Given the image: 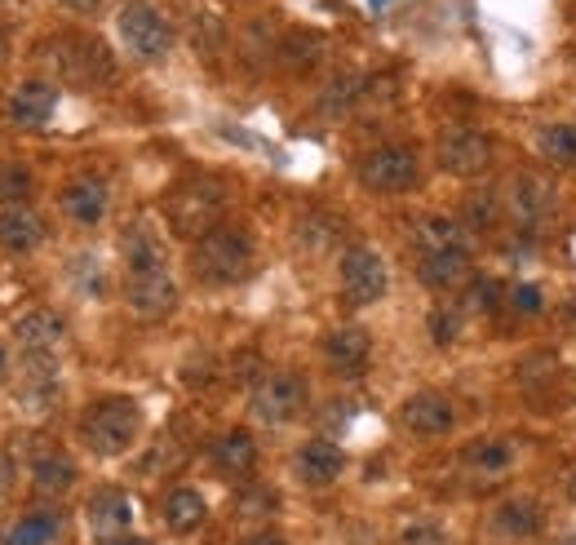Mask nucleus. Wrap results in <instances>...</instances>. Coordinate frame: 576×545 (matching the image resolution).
<instances>
[{
  "label": "nucleus",
  "mask_w": 576,
  "mask_h": 545,
  "mask_svg": "<svg viewBox=\"0 0 576 545\" xmlns=\"http://www.w3.org/2000/svg\"><path fill=\"white\" fill-rule=\"evenodd\" d=\"M191 271L208 288H230L253 271V240L236 227H213L191 245Z\"/></svg>",
  "instance_id": "obj_1"
},
{
  "label": "nucleus",
  "mask_w": 576,
  "mask_h": 545,
  "mask_svg": "<svg viewBox=\"0 0 576 545\" xmlns=\"http://www.w3.org/2000/svg\"><path fill=\"white\" fill-rule=\"evenodd\" d=\"M138 434H143V408L129 399V395H106L98 399L84 421H80V440L89 453L98 457H121L138 444Z\"/></svg>",
  "instance_id": "obj_2"
},
{
  "label": "nucleus",
  "mask_w": 576,
  "mask_h": 545,
  "mask_svg": "<svg viewBox=\"0 0 576 545\" xmlns=\"http://www.w3.org/2000/svg\"><path fill=\"white\" fill-rule=\"evenodd\" d=\"M226 213V191L217 182H182L165 195V217L178 236H208L213 227H222Z\"/></svg>",
  "instance_id": "obj_3"
},
{
  "label": "nucleus",
  "mask_w": 576,
  "mask_h": 545,
  "mask_svg": "<svg viewBox=\"0 0 576 545\" xmlns=\"http://www.w3.org/2000/svg\"><path fill=\"white\" fill-rule=\"evenodd\" d=\"M355 178H360L369 191H377V195H404V191H413L417 178H421V156H417L408 143H386V147H373V151L360 160Z\"/></svg>",
  "instance_id": "obj_4"
},
{
  "label": "nucleus",
  "mask_w": 576,
  "mask_h": 545,
  "mask_svg": "<svg viewBox=\"0 0 576 545\" xmlns=\"http://www.w3.org/2000/svg\"><path fill=\"white\" fill-rule=\"evenodd\" d=\"M501 204H506V217L515 223V231H541L550 217L558 213V191L554 182H545L541 173H515L501 191Z\"/></svg>",
  "instance_id": "obj_5"
},
{
  "label": "nucleus",
  "mask_w": 576,
  "mask_h": 545,
  "mask_svg": "<svg viewBox=\"0 0 576 545\" xmlns=\"http://www.w3.org/2000/svg\"><path fill=\"white\" fill-rule=\"evenodd\" d=\"M115 32H121L125 49L134 58H143V63H156V58H165L173 49V27L151 5H125L121 14H115Z\"/></svg>",
  "instance_id": "obj_6"
},
{
  "label": "nucleus",
  "mask_w": 576,
  "mask_h": 545,
  "mask_svg": "<svg viewBox=\"0 0 576 545\" xmlns=\"http://www.w3.org/2000/svg\"><path fill=\"white\" fill-rule=\"evenodd\" d=\"M337 280H341V297L351 306H373L386 297V262L377 249H346L337 262Z\"/></svg>",
  "instance_id": "obj_7"
},
{
  "label": "nucleus",
  "mask_w": 576,
  "mask_h": 545,
  "mask_svg": "<svg viewBox=\"0 0 576 545\" xmlns=\"http://www.w3.org/2000/svg\"><path fill=\"white\" fill-rule=\"evenodd\" d=\"M306 382L297 373H267L253 395H249V412L262 421V425H284L293 421L302 408H306Z\"/></svg>",
  "instance_id": "obj_8"
},
{
  "label": "nucleus",
  "mask_w": 576,
  "mask_h": 545,
  "mask_svg": "<svg viewBox=\"0 0 576 545\" xmlns=\"http://www.w3.org/2000/svg\"><path fill=\"white\" fill-rule=\"evenodd\" d=\"M493 138L479 129H448L439 138V169L452 178H479L493 164Z\"/></svg>",
  "instance_id": "obj_9"
},
{
  "label": "nucleus",
  "mask_w": 576,
  "mask_h": 545,
  "mask_svg": "<svg viewBox=\"0 0 576 545\" xmlns=\"http://www.w3.org/2000/svg\"><path fill=\"white\" fill-rule=\"evenodd\" d=\"M324 360L337 377H364L369 373V360H373V338L360 323H341L324 338Z\"/></svg>",
  "instance_id": "obj_10"
},
{
  "label": "nucleus",
  "mask_w": 576,
  "mask_h": 545,
  "mask_svg": "<svg viewBox=\"0 0 576 545\" xmlns=\"http://www.w3.org/2000/svg\"><path fill=\"white\" fill-rule=\"evenodd\" d=\"M125 302L143 319H165L178 306V284L169 271H134L125 275Z\"/></svg>",
  "instance_id": "obj_11"
},
{
  "label": "nucleus",
  "mask_w": 576,
  "mask_h": 545,
  "mask_svg": "<svg viewBox=\"0 0 576 545\" xmlns=\"http://www.w3.org/2000/svg\"><path fill=\"white\" fill-rule=\"evenodd\" d=\"M399 425L413 430V434H421V440H434V434H448V430L456 425V408H452V399L439 395V390H417V395L404 399Z\"/></svg>",
  "instance_id": "obj_12"
},
{
  "label": "nucleus",
  "mask_w": 576,
  "mask_h": 545,
  "mask_svg": "<svg viewBox=\"0 0 576 545\" xmlns=\"http://www.w3.org/2000/svg\"><path fill=\"white\" fill-rule=\"evenodd\" d=\"M45 49H49V58L58 63V71L71 76V80L93 84V80H106V76H111V58H106V49H102L98 41L67 36V41H54V45H45Z\"/></svg>",
  "instance_id": "obj_13"
},
{
  "label": "nucleus",
  "mask_w": 576,
  "mask_h": 545,
  "mask_svg": "<svg viewBox=\"0 0 576 545\" xmlns=\"http://www.w3.org/2000/svg\"><path fill=\"white\" fill-rule=\"evenodd\" d=\"M54 106H58V89L49 80H23L5 102V116L19 129H45L54 121Z\"/></svg>",
  "instance_id": "obj_14"
},
{
  "label": "nucleus",
  "mask_w": 576,
  "mask_h": 545,
  "mask_svg": "<svg viewBox=\"0 0 576 545\" xmlns=\"http://www.w3.org/2000/svg\"><path fill=\"white\" fill-rule=\"evenodd\" d=\"M121 258H125V275L134 271H169V249L160 240V231L147 217H134L121 236Z\"/></svg>",
  "instance_id": "obj_15"
},
{
  "label": "nucleus",
  "mask_w": 576,
  "mask_h": 545,
  "mask_svg": "<svg viewBox=\"0 0 576 545\" xmlns=\"http://www.w3.org/2000/svg\"><path fill=\"white\" fill-rule=\"evenodd\" d=\"M341 470H346V453L332 440H306L293 457V475L306 488H328V484L341 479Z\"/></svg>",
  "instance_id": "obj_16"
},
{
  "label": "nucleus",
  "mask_w": 576,
  "mask_h": 545,
  "mask_svg": "<svg viewBox=\"0 0 576 545\" xmlns=\"http://www.w3.org/2000/svg\"><path fill=\"white\" fill-rule=\"evenodd\" d=\"M41 240H45V217L36 208H27V204H5V213H0V249L23 258Z\"/></svg>",
  "instance_id": "obj_17"
},
{
  "label": "nucleus",
  "mask_w": 576,
  "mask_h": 545,
  "mask_svg": "<svg viewBox=\"0 0 576 545\" xmlns=\"http://www.w3.org/2000/svg\"><path fill=\"white\" fill-rule=\"evenodd\" d=\"M541 523H545V510H541V501H532V497H506V501L493 510V532H497L501 541H528V536L541 532Z\"/></svg>",
  "instance_id": "obj_18"
},
{
  "label": "nucleus",
  "mask_w": 576,
  "mask_h": 545,
  "mask_svg": "<svg viewBox=\"0 0 576 545\" xmlns=\"http://www.w3.org/2000/svg\"><path fill=\"white\" fill-rule=\"evenodd\" d=\"M417 275H421V284H430V288H439V293L466 284V275H471V249H434V253H421Z\"/></svg>",
  "instance_id": "obj_19"
},
{
  "label": "nucleus",
  "mask_w": 576,
  "mask_h": 545,
  "mask_svg": "<svg viewBox=\"0 0 576 545\" xmlns=\"http://www.w3.org/2000/svg\"><path fill=\"white\" fill-rule=\"evenodd\" d=\"M461 466H466V475H475V479H501L515 466V444L501 440V434H493V440H475L466 453H461Z\"/></svg>",
  "instance_id": "obj_20"
},
{
  "label": "nucleus",
  "mask_w": 576,
  "mask_h": 545,
  "mask_svg": "<svg viewBox=\"0 0 576 545\" xmlns=\"http://www.w3.org/2000/svg\"><path fill=\"white\" fill-rule=\"evenodd\" d=\"M63 213L71 217L76 227H98L106 217V186L98 178H76L63 191Z\"/></svg>",
  "instance_id": "obj_21"
},
{
  "label": "nucleus",
  "mask_w": 576,
  "mask_h": 545,
  "mask_svg": "<svg viewBox=\"0 0 576 545\" xmlns=\"http://www.w3.org/2000/svg\"><path fill=\"white\" fill-rule=\"evenodd\" d=\"M63 319L54 310H27L19 323H14V342L27 351V355H49L58 342H63Z\"/></svg>",
  "instance_id": "obj_22"
},
{
  "label": "nucleus",
  "mask_w": 576,
  "mask_h": 545,
  "mask_svg": "<svg viewBox=\"0 0 576 545\" xmlns=\"http://www.w3.org/2000/svg\"><path fill=\"white\" fill-rule=\"evenodd\" d=\"M213 466L222 475H249L258 466V440L249 430H226L213 440Z\"/></svg>",
  "instance_id": "obj_23"
},
{
  "label": "nucleus",
  "mask_w": 576,
  "mask_h": 545,
  "mask_svg": "<svg viewBox=\"0 0 576 545\" xmlns=\"http://www.w3.org/2000/svg\"><path fill=\"white\" fill-rule=\"evenodd\" d=\"M134 523V506L121 488H102L89 497V527L102 532V536H115V532H125Z\"/></svg>",
  "instance_id": "obj_24"
},
{
  "label": "nucleus",
  "mask_w": 576,
  "mask_h": 545,
  "mask_svg": "<svg viewBox=\"0 0 576 545\" xmlns=\"http://www.w3.org/2000/svg\"><path fill=\"white\" fill-rule=\"evenodd\" d=\"M413 240H417L421 253H434V249H471L466 227H461L456 217H439V213L421 217V223L413 227Z\"/></svg>",
  "instance_id": "obj_25"
},
{
  "label": "nucleus",
  "mask_w": 576,
  "mask_h": 545,
  "mask_svg": "<svg viewBox=\"0 0 576 545\" xmlns=\"http://www.w3.org/2000/svg\"><path fill=\"white\" fill-rule=\"evenodd\" d=\"M208 519V506H204V497L195 492V488H173L169 497H165V523L173 527V532H195L200 523Z\"/></svg>",
  "instance_id": "obj_26"
},
{
  "label": "nucleus",
  "mask_w": 576,
  "mask_h": 545,
  "mask_svg": "<svg viewBox=\"0 0 576 545\" xmlns=\"http://www.w3.org/2000/svg\"><path fill=\"white\" fill-rule=\"evenodd\" d=\"M364 93H369V80H364V76L341 71V76H332L328 89L319 93V112H324V116H346Z\"/></svg>",
  "instance_id": "obj_27"
},
{
  "label": "nucleus",
  "mask_w": 576,
  "mask_h": 545,
  "mask_svg": "<svg viewBox=\"0 0 576 545\" xmlns=\"http://www.w3.org/2000/svg\"><path fill=\"white\" fill-rule=\"evenodd\" d=\"M537 156L554 169H576V125H545L537 129Z\"/></svg>",
  "instance_id": "obj_28"
},
{
  "label": "nucleus",
  "mask_w": 576,
  "mask_h": 545,
  "mask_svg": "<svg viewBox=\"0 0 576 545\" xmlns=\"http://www.w3.org/2000/svg\"><path fill=\"white\" fill-rule=\"evenodd\" d=\"M32 484H36V492H49V497H63L67 488H76V466H71L67 457H58V453H49V457H41V462L32 466Z\"/></svg>",
  "instance_id": "obj_29"
},
{
  "label": "nucleus",
  "mask_w": 576,
  "mask_h": 545,
  "mask_svg": "<svg viewBox=\"0 0 576 545\" xmlns=\"http://www.w3.org/2000/svg\"><path fill=\"white\" fill-rule=\"evenodd\" d=\"M54 532H58V510H36L10 527L5 545H49Z\"/></svg>",
  "instance_id": "obj_30"
},
{
  "label": "nucleus",
  "mask_w": 576,
  "mask_h": 545,
  "mask_svg": "<svg viewBox=\"0 0 576 545\" xmlns=\"http://www.w3.org/2000/svg\"><path fill=\"white\" fill-rule=\"evenodd\" d=\"M280 58L293 67V71H306L324 58V36L319 32H293L280 41Z\"/></svg>",
  "instance_id": "obj_31"
},
{
  "label": "nucleus",
  "mask_w": 576,
  "mask_h": 545,
  "mask_svg": "<svg viewBox=\"0 0 576 545\" xmlns=\"http://www.w3.org/2000/svg\"><path fill=\"white\" fill-rule=\"evenodd\" d=\"M337 236H341V223H337V217L310 213V217H302V223H297V240H302L310 253L332 249V245H337Z\"/></svg>",
  "instance_id": "obj_32"
},
{
  "label": "nucleus",
  "mask_w": 576,
  "mask_h": 545,
  "mask_svg": "<svg viewBox=\"0 0 576 545\" xmlns=\"http://www.w3.org/2000/svg\"><path fill=\"white\" fill-rule=\"evenodd\" d=\"M466 217H471V227H484L493 231L501 217H506V204H501V191H484V195H471L466 200Z\"/></svg>",
  "instance_id": "obj_33"
},
{
  "label": "nucleus",
  "mask_w": 576,
  "mask_h": 545,
  "mask_svg": "<svg viewBox=\"0 0 576 545\" xmlns=\"http://www.w3.org/2000/svg\"><path fill=\"white\" fill-rule=\"evenodd\" d=\"M426 329H430V342H434V347H452L456 333H461V315H456L452 306H434L430 319H426Z\"/></svg>",
  "instance_id": "obj_34"
},
{
  "label": "nucleus",
  "mask_w": 576,
  "mask_h": 545,
  "mask_svg": "<svg viewBox=\"0 0 576 545\" xmlns=\"http://www.w3.org/2000/svg\"><path fill=\"white\" fill-rule=\"evenodd\" d=\"M27 191H32V173L23 164H14V160L0 164V200H5V204H23Z\"/></svg>",
  "instance_id": "obj_35"
},
{
  "label": "nucleus",
  "mask_w": 576,
  "mask_h": 545,
  "mask_svg": "<svg viewBox=\"0 0 576 545\" xmlns=\"http://www.w3.org/2000/svg\"><path fill=\"white\" fill-rule=\"evenodd\" d=\"M501 293H506V288H501L497 280H475V284L466 288V306H471V310H484V315H493V310L501 306Z\"/></svg>",
  "instance_id": "obj_36"
},
{
  "label": "nucleus",
  "mask_w": 576,
  "mask_h": 545,
  "mask_svg": "<svg viewBox=\"0 0 576 545\" xmlns=\"http://www.w3.org/2000/svg\"><path fill=\"white\" fill-rule=\"evenodd\" d=\"M399 541H404V545H448V532H443L439 523L417 519V523H408V527L399 532Z\"/></svg>",
  "instance_id": "obj_37"
},
{
  "label": "nucleus",
  "mask_w": 576,
  "mask_h": 545,
  "mask_svg": "<svg viewBox=\"0 0 576 545\" xmlns=\"http://www.w3.org/2000/svg\"><path fill=\"white\" fill-rule=\"evenodd\" d=\"M510 306H515L519 315H541V310H545V297H541L537 284H515V288H510Z\"/></svg>",
  "instance_id": "obj_38"
},
{
  "label": "nucleus",
  "mask_w": 576,
  "mask_h": 545,
  "mask_svg": "<svg viewBox=\"0 0 576 545\" xmlns=\"http://www.w3.org/2000/svg\"><path fill=\"white\" fill-rule=\"evenodd\" d=\"M76 280H80V284L89 280V293L98 297V293H102V271H98V258H89V253H84V258H76Z\"/></svg>",
  "instance_id": "obj_39"
},
{
  "label": "nucleus",
  "mask_w": 576,
  "mask_h": 545,
  "mask_svg": "<svg viewBox=\"0 0 576 545\" xmlns=\"http://www.w3.org/2000/svg\"><path fill=\"white\" fill-rule=\"evenodd\" d=\"M240 545H289L280 532H258V536H249V541H240Z\"/></svg>",
  "instance_id": "obj_40"
},
{
  "label": "nucleus",
  "mask_w": 576,
  "mask_h": 545,
  "mask_svg": "<svg viewBox=\"0 0 576 545\" xmlns=\"http://www.w3.org/2000/svg\"><path fill=\"white\" fill-rule=\"evenodd\" d=\"M67 5H76V10H84V14H93V10H98V0H67Z\"/></svg>",
  "instance_id": "obj_41"
},
{
  "label": "nucleus",
  "mask_w": 576,
  "mask_h": 545,
  "mask_svg": "<svg viewBox=\"0 0 576 545\" xmlns=\"http://www.w3.org/2000/svg\"><path fill=\"white\" fill-rule=\"evenodd\" d=\"M14 475V466H10V457H0V484H5Z\"/></svg>",
  "instance_id": "obj_42"
},
{
  "label": "nucleus",
  "mask_w": 576,
  "mask_h": 545,
  "mask_svg": "<svg viewBox=\"0 0 576 545\" xmlns=\"http://www.w3.org/2000/svg\"><path fill=\"white\" fill-rule=\"evenodd\" d=\"M0 373H5V351H0Z\"/></svg>",
  "instance_id": "obj_43"
},
{
  "label": "nucleus",
  "mask_w": 576,
  "mask_h": 545,
  "mask_svg": "<svg viewBox=\"0 0 576 545\" xmlns=\"http://www.w3.org/2000/svg\"><path fill=\"white\" fill-rule=\"evenodd\" d=\"M115 545H138V541H115Z\"/></svg>",
  "instance_id": "obj_44"
}]
</instances>
